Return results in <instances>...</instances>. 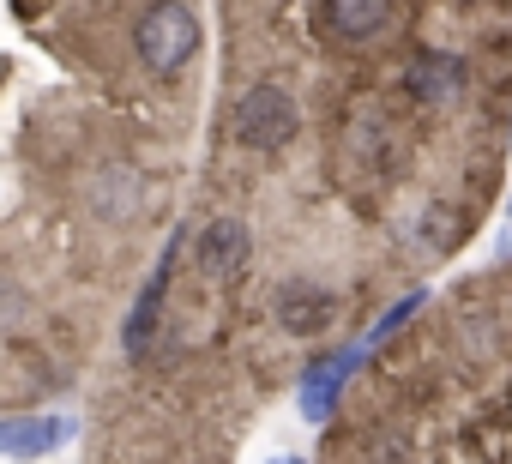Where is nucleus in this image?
<instances>
[{
  "instance_id": "nucleus-5",
  "label": "nucleus",
  "mask_w": 512,
  "mask_h": 464,
  "mask_svg": "<svg viewBox=\"0 0 512 464\" xmlns=\"http://www.w3.org/2000/svg\"><path fill=\"white\" fill-rule=\"evenodd\" d=\"M464 85H470V67H464V55H452V49H416L410 67H404V91L422 97V103H434V109H440V103H458Z\"/></svg>"
},
{
  "instance_id": "nucleus-11",
  "label": "nucleus",
  "mask_w": 512,
  "mask_h": 464,
  "mask_svg": "<svg viewBox=\"0 0 512 464\" xmlns=\"http://www.w3.org/2000/svg\"><path fill=\"white\" fill-rule=\"evenodd\" d=\"M422 308H428V290H410V296H404V302H392V308H386V314H380V326H374V332H368V350H380V344H386V338H392V332H398V326H404V320H416V314H422Z\"/></svg>"
},
{
  "instance_id": "nucleus-4",
  "label": "nucleus",
  "mask_w": 512,
  "mask_h": 464,
  "mask_svg": "<svg viewBox=\"0 0 512 464\" xmlns=\"http://www.w3.org/2000/svg\"><path fill=\"white\" fill-rule=\"evenodd\" d=\"M73 434H79V422H73V416H55V410L0 416V458H13V464H37V458L61 452Z\"/></svg>"
},
{
  "instance_id": "nucleus-1",
  "label": "nucleus",
  "mask_w": 512,
  "mask_h": 464,
  "mask_svg": "<svg viewBox=\"0 0 512 464\" xmlns=\"http://www.w3.org/2000/svg\"><path fill=\"white\" fill-rule=\"evenodd\" d=\"M199 43H205V31H199V13L187 7V0H157V7H145L139 25H133L139 67H145L151 79L181 73V67L199 55Z\"/></svg>"
},
{
  "instance_id": "nucleus-6",
  "label": "nucleus",
  "mask_w": 512,
  "mask_h": 464,
  "mask_svg": "<svg viewBox=\"0 0 512 464\" xmlns=\"http://www.w3.org/2000/svg\"><path fill=\"white\" fill-rule=\"evenodd\" d=\"M362 356H368V344H356V350H332V356H320V362L302 374L296 404H302L308 422H332V410H338V398H344V380L362 368Z\"/></svg>"
},
{
  "instance_id": "nucleus-12",
  "label": "nucleus",
  "mask_w": 512,
  "mask_h": 464,
  "mask_svg": "<svg viewBox=\"0 0 512 464\" xmlns=\"http://www.w3.org/2000/svg\"><path fill=\"white\" fill-rule=\"evenodd\" d=\"M452 229H458V211L452 205H434L428 211V248H452Z\"/></svg>"
},
{
  "instance_id": "nucleus-9",
  "label": "nucleus",
  "mask_w": 512,
  "mask_h": 464,
  "mask_svg": "<svg viewBox=\"0 0 512 464\" xmlns=\"http://www.w3.org/2000/svg\"><path fill=\"white\" fill-rule=\"evenodd\" d=\"M320 19H326V31L338 43H362V37L392 25V0H326Z\"/></svg>"
},
{
  "instance_id": "nucleus-8",
  "label": "nucleus",
  "mask_w": 512,
  "mask_h": 464,
  "mask_svg": "<svg viewBox=\"0 0 512 464\" xmlns=\"http://www.w3.org/2000/svg\"><path fill=\"white\" fill-rule=\"evenodd\" d=\"M332 314H338V296H332L326 284L290 278V284L278 290V326H284L290 338H314V332H326Z\"/></svg>"
},
{
  "instance_id": "nucleus-7",
  "label": "nucleus",
  "mask_w": 512,
  "mask_h": 464,
  "mask_svg": "<svg viewBox=\"0 0 512 464\" xmlns=\"http://www.w3.org/2000/svg\"><path fill=\"white\" fill-rule=\"evenodd\" d=\"M247 260H253V236H247L241 217H211V223L199 229V272H205L211 284L241 278Z\"/></svg>"
},
{
  "instance_id": "nucleus-10",
  "label": "nucleus",
  "mask_w": 512,
  "mask_h": 464,
  "mask_svg": "<svg viewBox=\"0 0 512 464\" xmlns=\"http://www.w3.org/2000/svg\"><path fill=\"white\" fill-rule=\"evenodd\" d=\"M91 199H97V217H103V223L133 217V211H139V169H103Z\"/></svg>"
},
{
  "instance_id": "nucleus-3",
  "label": "nucleus",
  "mask_w": 512,
  "mask_h": 464,
  "mask_svg": "<svg viewBox=\"0 0 512 464\" xmlns=\"http://www.w3.org/2000/svg\"><path fill=\"white\" fill-rule=\"evenodd\" d=\"M181 236H187V229H175V236H169V248L157 254V266H151V278H145V290H139V302H133V314L121 326V356L127 362H139L151 350V338H157V314H163V290H169L175 260H181Z\"/></svg>"
},
{
  "instance_id": "nucleus-13",
  "label": "nucleus",
  "mask_w": 512,
  "mask_h": 464,
  "mask_svg": "<svg viewBox=\"0 0 512 464\" xmlns=\"http://www.w3.org/2000/svg\"><path fill=\"white\" fill-rule=\"evenodd\" d=\"M272 464H302V458H296V452H284V458H272Z\"/></svg>"
},
{
  "instance_id": "nucleus-2",
  "label": "nucleus",
  "mask_w": 512,
  "mask_h": 464,
  "mask_svg": "<svg viewBox=\"0 0 512 464\" xmlns=\"http://www.w3.org/2000/svg\"><path fill=\"white\" fill-rule=\"evenodd\" d=\"M296 127H302V109H296V97L284 85L260 79V85L241 91V103H235V139L247 151H284L296 139Z\"/></svg>"
}]
</instances>
